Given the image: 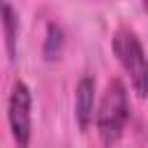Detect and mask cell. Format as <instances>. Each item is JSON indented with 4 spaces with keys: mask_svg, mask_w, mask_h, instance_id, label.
Listing matches in <instances>:
<instances>
[{
    "mask_svg": "<svg viewBox=\"0 0 148 148\" xmlns=\"http://www.w3.org/2000/svg\"><path fill=\"white\" fill-rule=\"evenodd\" d=\"M97 132L104 146H113L120 141L127 118H130V102L127 90L120 79H111L97 106Z\"/></svg>",
    "mask_w": 148,
    "mask_h": 148,
    "instance_id": "1",
    "label": "cell"
},
{
    "mask_svg": "<svg viewBox=\"0 0 148 148\" xmlns=\"http://www.w3.org/2000/svg\"><path fill=\"white\" fill-rule=\"evenodd\" d=\"M32 95L30 88L16 79L9 92V104H7V120H9V130L14 141L25 148L30 143V132H32Z\"/></svg>",
    "mask_w": 148,
    "mask_h": 148,
    "instance_id": "3",
    "label": "cell"
},
{
    "mask_svg": "<svg viewBox=\"0 0 148 148\" xmlns=\"http://www.w3.org/2000/svg\"><path fill=\"white\" fill-rule=\"evenodd\" d=\"M141 2H143V7H146V9H148V0H141Z\"/></svg>",
    "mask_w": 148,
    "mask_h": 148,
    "instance_id": "7",
    "label": "cell"
},
{
    "mask_svg": "<svg viewBox=\"0 0 148 148\" xmlns=\"http://www.w3.org/2000/svg\"><path fill=\"white\" fill-rule=\"evenodd\" d=\"M2 30H5V51L7 58L14 62L16 60V39H18V18L9 0L2 2Z\"/></svg>",
    "mask_w": 148,
    "mask_h": 148,
    "instance_id": "5",
    "label": "cell"
},
{
    "mask_svg": "<svg viewBox=\"0 0 148 148\" xmlns=\"http://www.w3.org/2000/svg\"><path fill=\"white\" fill-rule=\"evenodd\" d=\"M62 51V30L56 23H49L46 28V42H44V58L46 60H58Z\"/></svg>",
    "mask_w": 148,
    "mask_h": 148,
    "instance_id": "6",
    "label": "cell"
},
{
    "mask_svg": "<svg viewBox=\"0 0 148 148\" xmlns=\"http://www.w3.org/2000/svg\"><path fill=\"white\" fill-rule=\"evenodd\" d=\"M74 109H76L79 127L81 130H88L90 123H92V116H97V111H95V79L92 76H81L79 79Z\"/></svg>",
    "mask_w": 148,
    "mask_h": 148,
    "instance_id": "4",
    "label": "cell"
},
{
    "mask_svg": "<svg viewBox=\"0 0 148 148\" xmlns=\"http://www.w3.org/2000/svg\"><path fill=\"white\" fill-rule=\"evenodd\" d=\"M111 46H113L118 62L130 76L132 90L136 92V97L146 99L148 97V58H146L143 44L130 28H118Z\"/></svg>",
    "mask_w": 148,
    "mask_h": 148,
    "instance_id": "2",
    "label": "cell"
}]
</instances>
